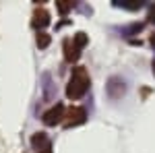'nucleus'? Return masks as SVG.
<instances>
[{
    "label": "nucleus",
    "instance_id": "obj_1",
    "mask_svg": "<svg viewBox=\"0 0 155 153\" xmlns=\"http://www.w3.org/2000/svg\"><path fill=\"white\" fill-rule=\"evenodd\" d=\"M89 72L87 68L83 66H77V68H72V75L71 79H68V85H66V95L71 97V99H79V97H83L87 93V89H89Z\"/></svg>",
    "mask_w": 155,
    "mask_h": 153
},
{
    "label": "nucleus",
    "instance_id": "obj_2",
    "mask_svg": "<svg viewBox=\"0 0 155 153\" xmlns=\"http://www.w3.org/2000/svg\"><path fill=\"white\" fill-rule=\"evenodd\" d=\"M87 44V37L85 33H77L72 39H66L64 42V58L68 62H74V60L81 56V48Z\"/></svg>",
    "mask_w": 155,
    "mask_h": 153
},
{
    "label": "nucleus",
    "instance_id": "obj_3",
    "mask_svg": "<svg viewBox=\"0 0 155 153\" xmlns=\"http://www.w3.org/2000/svg\"><path fill=\"white\" fill-rule=\"evenodd\" d=\"M85 120H87V110L81 106H72L66 110V114H64V124L66 126H77V124H83Z\"/></svg>",
    "mask_w": 155,
    "mask_h": 153
},
{
    "label": "nucleus",
    "instance_id": "obj_4",
    "mask_svg": "<svg viewBox=\"0 0 155 153\" xmlns=\"http://www.w3.org/2000/svg\"><path fill=\"white\" fill-rule=\"evenodd\" d=\"M64 114H66V110L62 104H56V106H52L48 112H44V122L48 124V126H56L60 122H64Z\"/></svg>",
    "mask_w": 155,
    "mask_h": 153
},
{
    "label": "nucleus",
    "instance_id": "obj_5",
    "mask_svg": "<svg viewBox=\"0 0 155 153\" xmlns=\"http://www.w3.org/2000/svg\"><path fill=\"white\" fill-rule=\"evenodd\" d=\"M31 145L37 153H52V143H50L46 132H35L31 139Z\"/></svg>",
    "mask_w": 155,
    "mask_h": 153
},
{
    "label": "nucleus",
    "instance_id": "obj_6",
    "mask_svg": "<svg viewBox=\"0 0 155 153\" xmlns=\"http://www.w3.org/2000/svg\"><path fill=\"white\" fill-rule=\"evenodd\" d=\"M50 23V15L46 8H35V12H33V25L35 27H46V25Z\"/></svg>",
    "mask_w": 155,
    "mask_h": 153
},
{
    "label": "nucleus",
    "instance_id": "obj_7",
    "mask_svg": "<svg viewBox=\"0 0 155 153\" xmlns=\"http://www.w3.org/2000/svg\"><path fill=\"white\" fill-rule=\"evenodd\" d=\"M48 44H50V35L44 33V31H39V33H37V46L39 48H48Z\"/></svg>",
    "mask_w": 155,
    "mask_h": 153
},
{
    "label": "nucleus",
    "instance_id": "obj_8",
    "mask_svg": "<svg viewBox=\"0 0 155 153\" xmlns=\"http://www.w3.org/2000/svg\"><path fill=\"white\" fill-rule=\"evenodd\" d=\"M58 8L60 12H66L68 8H72V2H58Z\"/></svg>",
    "mask_w": 155,
    "mask_h": 153
},
{
    "label": "nucleus",
    "instance_id": "obj_9",
    "mask_svg": "<svg viewBox=\"0 0 155 153\" xmlns=\"http://www.w3.org/2000/svg\"><path fill=\"white\" fill-rule=\"evenodd\" d=\"M149 21H155V6L151 8V12H149Z\"/></svg>",
    "mask_w": 155,
    "mask_h": 153
},
{
    "label": "nucleus",
    "instance_id": "obj_10",
    "mask_svg": "<svg viewBox=\"0 0 155 153\" xmlns=\"http://www.w3.org/2000/svg\"><path fill=\"white\" fill-rule=\"evenodd\" d=\"M153 46H155V37H153Z\"/></svg>",
    "mask_w": 155,
    "mask_h": 153
},
{
    "label": "nucleus",
    "instance_id": "obj_11",
    "mask_svg": "<svg viewBox=\"0 0 155 153\" xmlns=\"http://www.w3.org/2000/svg\"><path fill=\"white\" fill-rule=\"evenodd\" d=\"M153 71H155V62H153Z\"/></svg>",
    "mask_w": 155,
    "mask_h": 153
}]
</instances>
